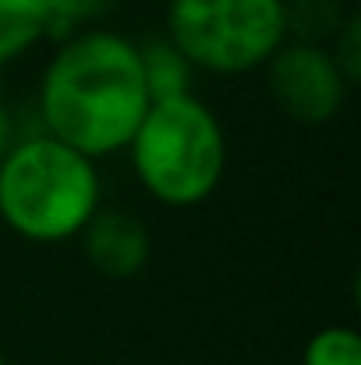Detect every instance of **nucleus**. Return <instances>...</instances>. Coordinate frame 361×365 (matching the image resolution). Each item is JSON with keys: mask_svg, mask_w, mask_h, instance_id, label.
<instances>
[{"mask_svg": "<svg viewBox=\"0 0 361 365\" xmlns=\"http://www.w3.org/2000/svg\"><path fill=\"white\" fill-rule=\"evenodd\" d=\"M337 68L344 71V78L351 82V89L361 82V18L358 14H347L344 25L337 29V36L326 43Z\"/></svg>", "mask_w": 361, "mask_h": 365, "instance_id": "9b49d317", "label": "nucleus"}, {"mask_svg": "<svg viewBox=\"0 0 361 365\" xmlns=\"http://www.w3.org/2000/svg\"><path fill=\"white\" fill-rule=\"evenodd\" d=\"M124 153L138 188L167 210L209 202L227 178V128L195 89L152 100Z\"/></svg>", "mask_w": 361, "mask_h": 365, "instance_id": "7ed1b4c3", "label": "nucleus"}, {"mask_svg": "<svg viewBox=\"0 0 361 365\" xmlns=\"http://www.w3.org/2000/svg\"><path fill=\"white\" fill-rule=\"evenodd\" d=\"M21 131H18V121H14V110L7 107V100H4V93H0V153L18 138Z\"/></svg>", "mask_w": 361, "mask_h": 365, "instance_id": "ddd939ff", "label": "nucleus"}, {"mask_svg": "<svg viewBox=\"0 0 361 365\" xmlns=\"http://www.w3.org/2000/svg\"><path fill=\"white\" fill-rule=\"evenodd\" d=\"M287 4V36L308 43H330L344 25L340 0H283Z\"/></svg>", "mask_w": 361, "mask_h": 365, "instance_id": "1a4fd4ad", "label": "nucleus"}, {"mask_svg": "<svg viewBox=\"0 0 361 365\" xmlns=\"http://www.w3.org/2000/svg\"><path fill=\"white\" fill-rule=\"evenodd\" d=\"M266 89L273 103L301 124L333 121L351 93V82L337 68L326 43L283 39V46L266 61Z\"/></svg>", "mask_w": 361, "mask_h": 365, "instance_id": "39448f33", "label": "nucleus"}, {"mask_svg": "<svg viewBox=\"0 0 361 365\" xmlns=\"http://www.w3.org/2000/svg\"><path fill=\"white\" fill-rule=\"evenodd\" d=\"M0 365H7V359H4V355H0Z\"/></svg>", "mask_w": 361, "mask_h": 365, "instance_id": "4468645a", "label": "nucleus"}, {"mask_svg": "<svg viewBox=\"0 0 361 365\" xmlns=\"http://www.w3.org/2000/svg\"><path fill=\"white\" fill-rule=\"evenodd\" d=\"M85 262L110 280H131L145 269L149 252H152V238L145 231V224L127 213V210H114V206H100L93 213V220L82 227L78 235Z\"/></svg>", "mask_w": 361, "mask_h": 365, "instance_id": "423d86ee", "label": "nucleus"}, {"mask_svg": "<svg viewBox=\"0 0 361 365\" xmlns=\"http://www.w3.org/2000/svg\"><path fill=\"white\" fill-rule=\"evenodd\" d=\"M110 0H50V11H53V36L50 39H61L75 29H82V21H93L103 14Z\"/></svg>", "mask_w": 361, "mask_h": 365, "instance_id": "f8f14e48", "label": "nucleus"}, {"mask_svg": "<svg viewBox=\"0 0 361 365\" xmlns=\"http://www.w3.org/2000/svg\"><path fill=\"white\" fill-rule=\"evenodd\" d=\"M149 103L138 43L100 25L61 36L36 86L39 128L93 160L124 153Z\"/></svg>", "mask_w": 361, "mask_h": 365, "instance_id": "f257e3e1", "label": "nucleus"}, {"mask_svg": "<svg viewBox=\"0 0 361 365\" xmlns=\"http://www.w3.org/2000/svg\"><path fill=\"white\" fill-rule=\"evenodd\" d=\"M301 365H361V334L351 323H330L305 341Z\"/></svg>", "mask_w": 361, "mask_h": 365, "instance_id": "9d476101", "label": "nucleus"}, {"mask_svg": "<svg viewBox=\"0 0 361 365\" xmlns=\"http://www.w3.org/2000/svg\"><path fill=\"white\" fill-rule=\"evenodd\" d=\"M53 36L50 0H0V68L32 53Z\"/></svg>", "mask_w": 361, "mask_h": 365, "instance_id": "0eeeda50", "label": "nucleus"}, {"mask_svg": "<svg viewBox=\"0 0 361 365\" xmlns=\"http://www.w3.org/2000/svg\"><path fill=\"white\" fill-rule=\"evenodd\" d=\"M163 36L195 75L241 78L262 71L287 39L283 0H167Z\"/></svg>", "mask_w": 361, "mask_h": 365, "instance_id": "20e7f679", "label": "nucleus"}, {"mask_svg": "<svg viewBox=\"0 0 361 365\" xmlns=\"http://www.w3.org/2000/svg\"><path fill=\"white\" fill-rule=\"evenodd\" d=\"M142 57V78L149 89V100H170L195 89V68L184 61V53L167 36H149L138 43Z\"/></svg>", "mask_w": 361, "mask_h": 365, "instance_id": "6e6552de", "label": "nucleus"}, {"mask_svg": "<svg viewBox=\"0 0 361 365\" xmlns=\"http://www.w3.org/2000/svg\"><path fill=\"white\" fill-rule=\"evenodd\" d=\"M103 206L100 160L39 131L0 153V224L28 245L75 242Z\"/></svg>", "mask_w": 361, "mask_h": 365, "instance_id": "f03ea898", "label": "nucleus"}]
</instances>
